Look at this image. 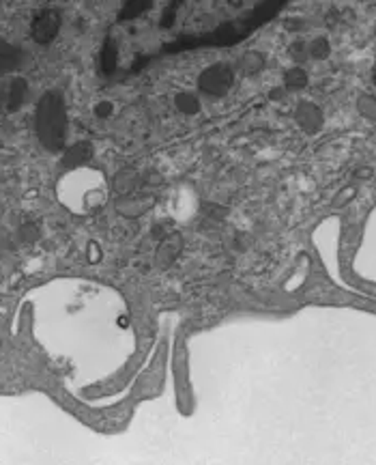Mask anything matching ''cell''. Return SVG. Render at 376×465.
<instances>
[{"mask_svg":"<svg viewBox=\"0 0 376 465\" xmlns=\"http://www.w3.org/2000/svg\"><path fill=\"white\" fill-rule=\"evenodd\" d=\"M297 121L305 132H316L322 125V115L314 103H301L297 108Z\"/></svg>","mask_w":376,"mask_h":465,"instance_id":"7a4b0ae2","label":"cell"},{"mask_svg":"<svg viewBox=\"0 0 376 465\" xmlns=\"http://www.w3.org/2000/svg\"><path fill=\"white\" fill-rule=\"evenodd\" d=\"M310 52H312V57H314V59H322V57H327L329 43H327L325 39H316V41L310 45Z\"/></svg>","mask_w":376,"mask_h":465,"instance_id":"277c9868","label":"cell"},{"mask_svg":"<svg viewBox=\"0 0 376 465\" xmlns=\"http://www.w3.org/2000/svg\"><path fill=\"white\" fill-rule=\"evenodd\" d=\"M359 110H361L365 117H370V119H376V99H374V97H370V95L361 97V99H359Z\"/></svg>","mask_w":376,"mask_h":465,"instance_id":"3957f363","label":"cell"},{"mask_svg":"<svg viewBox=\"0 0 376 465\" xmlns=\"http://www.w3.org/2000/svg\"><path fill=\"white\" fill-rule=\"evenodd\" d=\"M230 84H233V74L224 65H215V67L206 69L200 78V88L211 93V95L226 93L230 88Z\"/></svg>","mask_w":376,"mask_h":465,"instance_id":"6da1fadb","label":"cell"}]
</instances>
